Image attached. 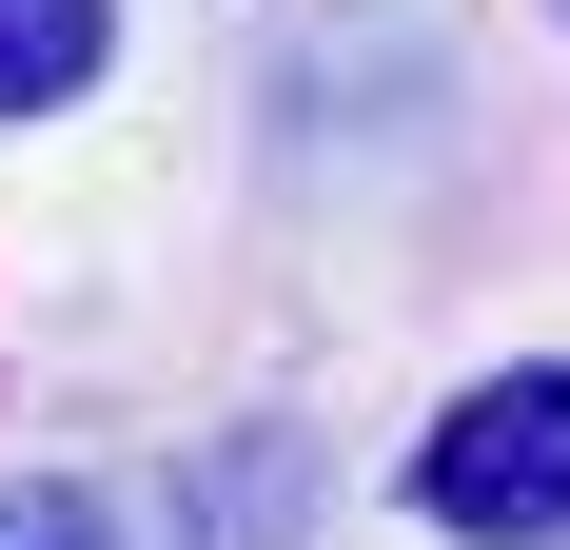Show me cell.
I'll list each match as a JSON object with an SVG mask.
<instances>
[{
  "label": "cell",
  "mask_w": 570,
  "mask_h": 550,
  "mask_svg": "<svg viewBox=\"0 0 570 550\" xmlns=\"http://www.w3.org/2000/svg\"><path fill=\"white\" fill-rule=\"evenodd\" d=\"M413 511L453 550H551L570 531V374H472L413 433Z\"/></svg>",
  "instance_id": "obj_1"
},
{
  "label": "cell",
  "mask_w": 570,
  "mask_h": 550,
  "mask_svg": "<svg viewBox=\"0 0 570 550\" xmlns=\"http://www.w3.org/2000/svg\"><path fill=\"white\" fill-rule=\"evenodd\" d=\"M118 59V0H0V118H59Z\"/></svg>",
  "instance_id": "obj_2"
},
{
  "label": "cell",
  "mask_w": 570,
  "mask_h": 550,
  "mask_svg": "<svg viewBox=\"0 0 570 550\" xmlns=\"http://www.w3.org/2000/svg\"><path fill=\"white\" fill-rule=\"evenodd\" d=\"M0 550H79V492H0Z\"/></svg>",
  "instance_id": "obj_3"
}]
</instances>
